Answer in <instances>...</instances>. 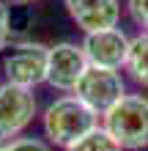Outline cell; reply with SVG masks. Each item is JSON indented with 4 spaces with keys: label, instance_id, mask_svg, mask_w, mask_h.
<instances>
[{
    "label": "cell",
    "instance_id": "1",
    "mask_svg": "<svg viewBox=\"0 0 148 151\" xmlns=\"http://www.w3.org/2000/svg\"><path fill=\"white\" fill-rule=\"evenodd\" d=\"M41 127H44V137L49 146L66 151L71 143H77L91 129L99 127V115L88 104H82L74 93H66L47 104L44 115H41Z\"/></svg>",
    "mask_w": 148,
    "mask_h": 151
},
{
    "label": "cell",
    "instance_id": "2",
    "mask_svg": "<svg viewBox=\"0 0 148 151\" xmlns=\"http://www.w3.org/2000/svg\"><path fill=\"white\" fill-rule=\"evenodd\" d=\"M102 127L118 140L124 151L148 148V96L126 93L110 113L102 115Z\"/></svg>",
    "mask_w": 148,
    "mask_h": 151
},
{
    "label": "cell",
    "instance_id": "3",
    "mask_svg": "<svg viewBox=\"0 0 148 151\" xmlns=\"http://www.w3.org/2000/svg\"><path fill=\"white\" fill-rule=\"evenodd\" d=\"M74 96L82 104H88L102 118L104 113H110L115 104L126 96V80L115 69H102V66H88L85 74L74 88Z\"/></svg>",
    "mask_w": 148,
    "mask_h": 151
},
{
    "label": "cell",
    "instance_id": "4",
    "mask_svg": "<svg viewBox=\"0 0 148 151\" xmlns=\"http://www.w3.org/2000/svg\"><path fill=\"white\" fill-rule=\"evenodd\" d=\"M47 52L49 47L39 41H16L11 50L3 55V74L6 83L36 88L47 80Z\"/></svg>",
    "mask_w": 148,
    "mask_h": 151
},
{
    "label": "cell",
    "instance_id": "5",
    "mask_svg": "<svg viewBox=\"0 0 148 151\" xmlns=\"http://www.w3.org/2000/svg\"><path fill=\"white\" fill-rule=\"evenodd\" d=\"M88 58H85L82 44L74 41H58L52 44L47 52V80L44 83L49 88H55L60 93H74L80 77L88 69Z\"/></svg>",
    "mask_w": 148,
    "mask_h": 151
},
{
    "label": "cell",
    "instance_id": "6",
    "mask_svg": "<svg viewBox=\"0 0 148 151\" xmlns=\"http://www.w3.org/2000/svg\"><path fill=\"white\" fill-rule=\"evenodd\" d=\"M36 113H39V102L33 88H22L11 83L0 85V135L6 140L19 137L33 124Z\"/></svg>",
    "mask_w": 148,
    "mask_h": 151
},
{
    "label": "cell",
    "instance_id": "7",
    "mask_svg": "<svg viewBox=\"0 0 148 151\" xmlns=\"http://www.w3.org/2000/svg\"><path fill=\"white\" fill-rule=\"evenodd\" d=\"M129 47H132V39L121 28L85 33V39H82V50H85L88 63L91 66H102V69H115V72L126 69Z\"/></svg>",
    "mask_w": 148,
    "mask_h": 151
},
{
    "label": "cell",
    "instance_id": "8",
    "mask_svg": "<svg viewBox=\"0 0 148 151\" xmlns=\"http://www.w3.org/2000/svg\"><path fill=\"white\" fill-rule=\"evenodd\" d=\"M63 6L82 33L110 30L121 22V0H63Z\"/></svg>",
    "mask_w": 148,
    "mask_h": 151
},
{
    "label": "cell",
    "instance_id": "9",
    "mask_svg": "<svg viewBox=\"0 0 148 151\" xmlns=\"http://www.w3.org/2000/svg\"><path fill=\"white\" fill-rule=\"evenodd\" d=\"M126 74L140 88H148V30H140L132 39L129 60H126Z\"/></svg>",
    "mask_w": 148,
    "mask_h": 151
},
{
    "label": "cell",
    "instance_id": "10",
    "mask_svg": "<svg viewBox=\"0 0 148 151\" xmlns=\"http://www.w3.org/2000/svg\"><path fill=\"white\" fill-rule=\"evenodd\" d=\"M36 25V11L30 3H14L8 6V33L16 41H25V36L33 30Z\"/></svg>",
    "mask_w": 148,
    "mask_h": 151
},
{
    "label": "cell",
    "instance_id": "11",
    "mask_svg": "<svg viewBox=\"0 0 148 151\" xmlns=\"http://www.w3.org/2000/svg\"><path fill=\"white\" fill-rule=\"evenodd\" d=\"M66 151H124V148H121V143L99 124L96 129H91L85 137H80L77 143H71Z\"/></svg>",
    "mask_w": 148,
    "mask_h": 151
},
{
    "label": "cell",
    "instance_id": "12",
    "mask_svg": "<svg viewBox=\"0 0 148 151\" xmlns=\"http://www.w3.org/2000/svg\"><path fill=\"white\" fill-rule=\"evenodd\" d=\"M0 151H52L47 140H39V137H11L6 140Z\"/></svg>",
    "mask_w": 148,
    "mask_h": 151
},
{
    "label": "cell",
    "instance_id": "13",
    "mask_svg": "<svg viewBox=\"0 0 148 151\" xmlns=\"http://www.w3.org/2000/svg\"><path fill=\"white\" fill-rule=\"evenodd\" d=\"M126 11L140 30H148V0H126Z\"/></svg>",
    "mask_w": 148,
    "mask_h": 151
},
{
    "label": "cell",
    "instance_id": "14",
    "mask_svg": "<svg viewBox=\"0 0 148 151\" xmlns=\"http://www.w3.org/2000/svg\"><path fill=\"white\" fill-rule=\"evenodd\" d=\"M8 39H11V33H8V6L0 3V50H6Z\"/></svg>",
    "mask_w": 148,
    "mask_h": 151
},
{
    "label": "cell",
    "instance_id": "15",
    "mask_svg": "<svg viewBox=\"0 0 148 151\" xmlns=\"http://www.w3.org/2000/svg\"><path fill=\"white\" fill-rule=\"evenodd\" d=\"M11 3H30V6H33L36 0H11Z\"/></svg>",
    "mask_w": 148,
    "mask_h": 151
},
{
    "label": "cell",
    "instance_id": "16",
    "mask_svg": "<svg viewBox=\"0 0 148 151\" xmlns=\"http://www.w3.org/2000/svg\"><path fill=\"white\" fill-rule=\"evenodd\" d=\"M3 143H6V137H3V135H0V146H3Z\"/></svg>",
    "mask_w": 148,
    "mask_h": 151
}]
</instances>
